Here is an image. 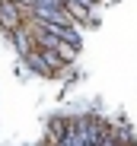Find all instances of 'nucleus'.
I'll return each instance as SVG.
<instances>
[{
    "mask_svg": "<svg viewBox=\"0 0 137 146\" xmlns=\"http://www.w3.org/2000/svg\"><path fill=\"white\" fill-rule=\"evenodd\" d=\"M54 51H57V57H61L64 64H70V60L77 57V44H70V41H57Z\"/></svg>",
    "mask_w": 137,
    "mask_h": 146,
    "instance_id": "3",
    "label": "nucleus"
},
{
    "mask_svg": "<svg viewBox=\"0 0 137 146\" xmlns=\"http://www.w3.org/2000/svg\"><path fill=\"white\" fill-rule=\"evenodd\" d=\"M64 13L70 16V19H80V22H89V7H83V3H74V0H64Z\"/></svg>",
    "mask_w": 137,
    "mask_h": 146,
    "instance_id": "1",
    "label": "nucleus"
},
{
    "mask_svg": "<svg viewBox=\"0 0 137 146\" xmlns=\"http://www.w3.org/2000/svg\"><path fill=\"white\" fill-rule=\"evenodd\" d=\"M22 57L29 60V67H32V70H38V73H45V76H48V73H51V67L45 64V57H41V51H35V48H32V51H26V54H22Z\"/></svg>",
    "mask_w": 137,
    "mask_h": 146,
    "instance_id": "2",
    "label": "nucleus"
}]
</instances>
